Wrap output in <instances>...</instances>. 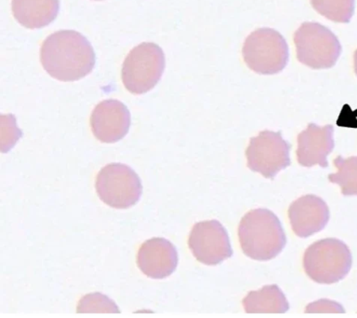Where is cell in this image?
Segmentation results:
<instances>
[{"instance_id":"obj_1","label":"cell","mask_w":357,"mask_h":318,"mask_svg":"<svg viewBox=\"0 0 357 318\" xmlns=\"http://www.w3.org/2000/svg\"><path fill=\"white\" fill-rule=\"evenodd\" d=\"M40 61L53 79L77 82L93 71L96 57L93 47L82 34L74 30H60L44 41Z\"/></svg>"},{"instance_id":"obj_2","label":"cell","mask_w":357,"mask_h":318,"mask_svg":"<svg viewBox=\"0 0 357 318\" xmlns=\"http://www.w3.org/2000/svg\"><path fill=\"white\" fill-rule=\"evenodd\" d=\"M238 237L243 253L255 261L275 259L287 244L280 220L265 208L253 209L242 217Z\"/></svg>"},{"instance_id":"obj_3","label":"cell","mask_w":357,"mask_h":318,"mask_svg":"<svg viewBox=\"0 0 357 318\" xmlns=\"http://www.w3.org/2000/svg\"><path fill=\"white\" fill-rule=\"evenodd\" d=\"M351 263L350 250L339 239L319 240L310 245L303 255L306 275L318 284H331L342 280L350 272Z\"/></svg>"},{"instance_id":"obj_4","label":"cell","mask_w":357,"mask_h":318,"mask_svg":"<svg viewBox=\"0 0 357 318\" xmlns=\"http://www.w3.org/2000/svg\"><path fill=\"white\" fill-rule=\"evenodd\" d=\"M165 66L164 52L158 44H139L131 50L123 63V85L131 94L147 93L155 88L161 80Z\"/></svg>"},{"instance_id":"obj_5","label":"cell","mask_w":357,"mask_h":318,"mask_svg":"<svg viewBox=\"0 0 357 318\" xmlns=\"http://www.w3.org/2000/svg\"><path fill=\"white\" fill-rule=\"evenodd\" d=\"M243 58L248 68L261 75L278 74L289 62V46L275 29H259L245 38Z\"/></svg>"},{"instance_id":"obj_6","label":"cell","mask_w":357,"mask_h":318,"mask_svg":"<svg viewBox=\"0 0 357 318\" xmlns=\"http://www.w3.org/2000/svg\"><path fill=\"white\" fill-rule=\"evenodd\" d=\"M298 60L312 69H326L339 59L342 46L328 27L318 23H303L294 34Z\"/></svg>"},{"instance_id":"obj_7","label":"cell","mask_w":357,"mask_h":318,"mask_svg":"<svg viewBox=\"0 0 357 318\" xmlns=\"http://www.w3.org/2000/svg\"><path fill=\"white\" fill-rule=\"evenodd\" d=\"M95 188L100 199L116 209H127L139 202L142 194L139 175L123 164H108L100 170Z\"/></svg>"},{"instance_id":"obj_8","label":"cell","mask_w":357,"mask_h":318,"mask_svg":"<svg viewBox=\"0 0 357 318\" xmlns=\"http://www.w3.org/2000/svg\"><path fill=\"white\" fill-rule=\"evenodd\" d=\"M291 145L280 132L262 131L250 139L245 156L248 167L264 178L273 180L279 172L290 166Z\"/></svg>"},{"instance_id":"obj_9","label":"cell","mask_w":357,"mask_h":318,"mask_svg":"<svg viewBox=\"0 0 357 318\" xmlns=\"http://www.w3.org/2000/svg\"><path fill=\"white\" fill-rule=\"evenodd\" d=\"M188 245L195 258L208 266L233 256L227 231L216 219L197 223L190 233Z\"/></svg>"},{"instance_id":"obj_10","label":"cell","mask_w":357,"mask_h":318,"mask_svg":"<svg viewBox=\"0 0 357 318\" xmlns=\"http://www.w3.org/2000/svg\"><path fill=\"white\" fill-rule=\"evenodd\" d=\"M131 116L127 106L119 100L108 99L98 104L92 111V133L102 143H116L130 130Z\"/></svg>"},{"instance_id":"obj_11","label":"cell","mask_w":357,"mask_h":318,"mask_svg":"<svg viewBox=\"0 0 357 318\" xmlns=\"http://www.w3.org/2000/svg\"><path fill=\"white\" fill-rule=\"evenodd\" d=\"M329 216L328 205L317 195H304L294 201L289 208L292 230L301 238H307L322 231L328 224Z\"/></svg>"},{"instance_id":"obj_12","label":"cell","mask_w":357,"mask_h":318,"mask_svg":"<svg viewBox=\"0 0 357 318\" xmlns=\"http://www.w3.org/2000/svg\"><path fill=\"white\" fill-rule=\"evenodd\" d=\"M175 245L165 238H152L141 245L137 264L142 273L153 279L169 277L178 266Z\"/></svg>"},{"instance_id":"obj_13","label":"cell","mask_w":357,"mask_h":318,"mask_svg":"<svg viewBox=\"0 0 357 318\" xmlns=\"http://www.w3.org/2000/svg\"><path fill=\"white\" fill-rule=\"evenodd\" d=\"M333 132L332 125L320 127L309 124L307 129L298 136V164L304 167H328V156L334 149Z\"/></svg>"},{"instance_id":"obj_14","label":"cell","mask_w":357,"mask_h":318,"mask_svg":"<svg viewBox=\"0 0 357 318\" xmlns=\"http://www.w3.org/2000/svg\"><path fill=\"white\" fill-rule=\"evenodd\" d=\"M14 18L28 29H39L49 26L57 17L59 0H13Z\"/></svg>"},{"instance_id":"obj_15","label":"cell","mask_w":357,"mask_h":318,"mask_svg":"<svg viewBox=\"0 0 357 318\" xmlns=\"http://www.w3.org/2000/svg\"><path fill=\"white\" fill-rule=\"evenodd\" d=\"M243 306L245 312L248 314H253V312L283 314L289 309L286 296L276 284H269L257 291H250L243 300Z\"/></svg>"},{"instance_id":"obj_16","label":"cell","mask_w":357,"mask_h":318,"mask_svg":"<svg viewBox=\"0 0 357 318\" xmlns=\"http://www.w3.org/2000/svg\"><path fill=\"white\" fill-rule=\"evenodd\" d=\"M337 172L328 175L331 183L337 184L345 196L357 195V156L348 159L339 156L334 160Z\"/></svg>"},{"instance_id":"obj_17","label":"cell","mask_w":357,"mask_h":318,"mask_svg":"<svg viewBox=\"0 0 357 318\" xmlns=\"http://www.w3.org/2000/svg\"><path fill=\"white\" fill-rule=\"evenodd\" d=\"M356 0H311L312 8L335 23L347 24L354 13Z\"/></svg>"},{"instance_id":"obj_18","label":"cell","mask_w":357,"mask_h":318,"mask_svg":"<svg viewBox=\"0 0 357 318\" xmlns=\"http://www.w3.org/2000/svg\"><path fill=\"white\" fill-rule=\"evenodd\" d=\"M77 312H120L119 307L114 301L110 300L107 296L102 293H91L86 295L79 301L77 306Z\"/></svg>"},{"instance_id":"obj_19","label":"cell","mask_w":357,"mask_h":318,"mask_svg":"<svg viewBox=\"0 0 357 318\" xmlns=\"http://www.w3.org/2000/svg\"><path fill=\"white\" fill-rule=\"evenodd\" d=\"M22 136L21 130L16 125L13 115L1 116V152L6 153L13 149Z\"/></svg>"},{"instance_id":"obj_20","label":"cell","mask_w":357,"mask_h":318,"mask_svg":"<svg viewBox=\"0 0 357 318\" xmlns=\"http://www.w3.org/2000/svg\"><path fill=\"white\" fill-rule=\"evenodd\" d=\"M307 312H344V309L342 306L339 305L337 303H332V301H326V303L324 304L323 307L314 306L311 304L307 307Z\"/></svg>"},{"instance_id":"obj_21","label":"cell","mask_w":357,"mask_h":318,"mask_svg":"<svg viewBox=\"0 0 357 318\" xmlns=\"http://www.w3.org/2000/svg\"><path fill=\"white\" fill-rule=\"evenodd\" d=\"M354 71H356V74L357 75V50H356V52H354Z\"/></svg>"},{"instance_id":"obj_22","label":"cell","mask_w":357,"mask_h":318,"mask_svg":"<svg viewBox=\"0 0 357 318\" xmlns=\"http://www.w3.org/2000/svg\"><path fill=\"white\" fill-rule=\"evenodd\" d=\"M97 1H99V0H97Z\"/></svg>"}]
</instances>
